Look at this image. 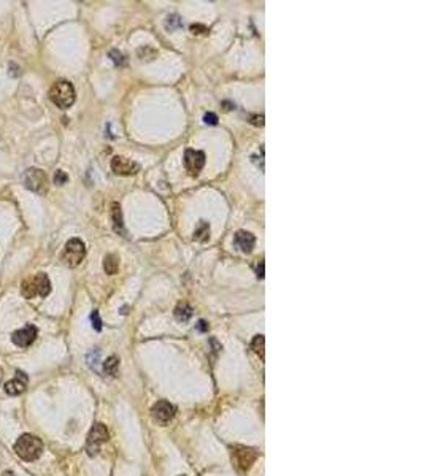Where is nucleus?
Here are the masks:
<instances>
[{
    "label": "nucleus",
    "instance_id": "nucleus-1",
    "mask_svg": "<svg viewBox=\"0 0 424 476\" xmlns=\"http://www.w3.org/2000/svg\"><path fill=\"white\" fill-rule=\"evenodd\" d=\"M13 449L22 460L32 462V460H37L42 455L43 443H42L40 438H37L32 434H24L16 440Z\"/></svg>",
    "mask_w": 424,
    "mask_h": 476
},
{
    "label": "nucleus",
    "instance_id": "nucleus-2",
    "mask_svg": "<svg viewBox=\"0 0 424 476\" xmlns=\"http://www.w3.org/2000/svg\"><path fill=\"white\" fill-rule=\"evenodd\" d=\"M75 97H77V94H75L72 83H68L65 80L56 81L51 86V89H49V99H51V102L56 106L62 108V110L72 106Z\"/></svg>",
    "mask_w": 424,
    "mask_h": 476
},
{
    "label": "nucleus",
    "instance_id": "nucleus-3",
    "mask_svg": "<svg viewBox=\"0 0 424 476\" xmlns=\"http://www.w3.org/2000/svg\"><path fill=\"white\" fill-rule=\"evenodd\" d=\"M51 292V281L46 273H37L35 276L24 279L21 284V294L26 298H32L35 295L46 297Z\"/></svg>",
    "mask_w": 424,
    "mask_h": 476
},
{
    "label": "nucleus",
    "instance_id": "nucleus-4",
    "mask_svg": "<svg viewBox=\"0 0 424 476\" xmlns=\"http://www.w3.org/2000/svg\"><path fill=\"white\" fill-rule=\"evenodd\" d=\"M86 256V246L80 238H70L65 243L64 251H62L61 260L62 264H65L67 267H78L81 264V260Z\"/></svg>",
    "mask_w": 424,
    "mask_h": 476
},
{
    "label": "nucleus",
    "instance_id": "nucleus-5",
    "mask_svg": "<svg viewBox=\"0 0 424 476\" xmlns=\"http://www.w3.org/2000/svg\"><path fill=\"white\" fill-rule=\"evenodd\" d=\"M257 459V451L246 446H233L232 448V463L237 472L246 473L253 467Z\"/></svg>",
    "mask_w": 424,
    "mask_h": 476
},
{
    "label": "nucleus",
    "instance_id": "nucleus-6",
    "mask_svg": "<svg viewBox=\"0 0 424 476\" xmlns=\"http://www.w3.org/2000/svg\"><path fill=\"white\" fill-rule=\"evenodd\" d=\"M108 430L104 424H94V427L91 429V432L87 434V441H86V451L89 455H96L100 449V444L108 441Z\"/></svg>",
    "mask_w": 424,
    "mask_h": 476
},
{
    "label": "nucleus",
    "instance_id": "nucleus-7",
    "mask_svg": "<svg viewBox=\"0 0 424 476\" xmlns=\"http://www.w3.org/2000/svg\"><path fill=\"white\" fill-rule=\"evenodd\" d=\"M24 184L27 189L37 194H46L48 190V178L45 171L40 168H29L24 173Z\"/></svg>",
    "mask_w": 424,
    "mask_h": 476
},
{
    "label": "nucleus",
    "instance_id": "nucleus-8",
    "mask_svg": "<svg viewBox=\"0 0 424 476\" xmlns=\"http://www.w3.org/2000/svg\"><path fill=\"white\" fill-rule=\"evenodd\" d=\"M205 165V154L197 149H186L185 152V167L191 176H197Z\"/></svg>",
    "mask_w": 424,
    "mask_h": 476
},
{
    "label": "nucleus",
    "instance_id": "nucleus-9",
    "mask_svg": "<svg viewBox=\"0 0 424 476\" xmlns=\"http://www.w3.org/2000/svg\"><path fill=\"white\" fill-rule=\"evenodd\" d=\"M37 335H39V329H37L34 324H27L26 327H22L20 330H16V332H13V335H11V341H13L16 346L26 348V346H30L35 341Z\"/></svg>",
    "mask_w": 424,
    "mask_h": 476
},
{
    "label": "nucleus",
    "instance_id": "nucleus-10",
    "mask_svg": "<svg viewBox=\"0 0 424 476\" xmlns=\"http://www.w3.org/2000/svg\"><path fill=\"white\" fill-rule=\"evenodd\" d=\"M138 165L135 162H132L130 159L124 157V156H115L111 159V170L115 171L116 175H121V176H129V175H134L138 171Z\"/></svg>",
    "mask_w": 424,
    "mask_h": 476
},
{
    "label": "nucleus",
    "instance_id": "nucleus-11",
    "mask_svg": "<svg viewBox=\"0 0 424 476\" xmlns=\"http://www.w3.org/2000/svg\"><path fill=\"white\" fill-rule=\"evenodd\" d=\"M175 411H176L175 406L170 402H167V400H159V402L153 406V410H151L153 417L161 424H167L172 421L175 416Z\"/></svg>",
    "mask_w": 424,
    "mask_h": 476
},
{
    "label": "nucleus",
    "instance_id": "nucleus-12",
    "mask_svg": "<svg viewBox=\"0 0 424 476\" xmlns=\"http://www.w3.org/2000/svg\"><path fill=\"white\" fill-rule=\"evenodd\" d=\"M27 374L22 373L21 370H16V378L8 381V383H5V392L8 393L11 397H16V395H21V393L26 391L27 387Z\"/></svg>",
    "mask_w": 424,
    "mask_h": 476
},
{
    "label": "nucleus",
    "instance_id": "nucleus-13",
    "mask_svg": "<svg viewBox=\"0 0 424 476\" xmlns=\"http://www.w3.org/2000/svg\"><path fill=\"white\" fill-rule=\"evenodd\" d=\"M233 243H235V246L238 248L240 251H243V252L248 254V252L253 251V248H254L256 238H254V235L250 233V232L238 230L235 235H233Z\"/></svg>",
    "mask_w": 424,
    "mask_h": 476
},
{
    "label": "nucleus",
    "instance_id": "nucleus-14",
    "mask_svg": "<svg viewBox=\"0 0 424 476\" xmlns=\"http://www.w3.org/2000/svg\"><path fill=\"white\" fill-rule=\"evenodd\" d=\"M111 219H113V227L119 233H124V222H123V211L119 203H111Z\"/></svg>",
    "mask_w": 424,
    "mask_h": 476
},
{
    "label": "nucleus",
    "instance_id": "nucleus-15",
    "mask_svg": "<svg viewBox=\"0 0 424 476\" xmlns=\"http://www.w3.org/2000/svg\"><path fill=\"white\" fill-rule=\"evenodd\" d=\"M208 238H210V226H208V222L200 221L199 227L195 228V232H194V240L200 241V243H205Z\"/></svg>",
    "mask_w": 424,
    "mask_h": 476
},
{
    "label": "nucleus",
    "instance_id": "nucleus-16",
    "mask_svg": "<svg viewBox=\"0 0 424 476\" xmlns=\"http://www.w3.org/2000/svg\"><path fill=\"white\" fill-rule=\"evenodd\" d=\"M175 316H176V319H178V321L186 322L192 317V308L189 307L188 303H180L178 307L175 308Z\"/></svg>",
    "mask_w": 424,
    "mask_h": 476
},
{
    "label": "nucleus",
    "instance_id": "nucleus-17",
    "mask_svg": "<svg viewBox=\"0 0 424 476\" xmlns=\"http://www.w3.org/2000/svg\"><path fill=\"white\" fill-rule=\"evenodd\" d=\"M119 269V259L115 256V254H108V256H105L104 259V270L108 273V275H115Z\"/></svg>",
    "mask_w": 424,
    "mask_h": 476
},
{
    "label": "nucleus",
    "instance_id": "nucleus-18",
    "mask_svg": "<svg viewBox=\"0 0 424 476\" xmlns=\"http://www.w3.org/2000/svg\"><path fill=\"white\" fill-rule=\"evenodd\" d=\"M118 368H119V359L116 355H110V357L104 362V370L106 374H110V376H116Z\"/></svg>",
    "mask_w": 424,
    "mask_h": 476
},
{
    "label": "nucleus",
    "instance_id": "nucleus-19",
    "mask_svg": "<svg viewBox=\"0 0 424 476\" xmlns=\"http://www.w3.org/2000/svg\"><path fill=\"white\" fill-rule=\"evenodd\" d=\"M264 343H265L264 335H256L254 338H253V341H251L253 351L261 355V359H264Z\"/></svg>",
    "mask_w": 424,
    "mask_h": 476
},
{
    "label": "nucleus",
    "instance_id": "nucleus-20",
    "mask_svg": "<svg viewBox=\"0 0 424 476\" xmlns=\"http://www.w3.org/2000/svg\"><path fill=\"white\" fill-rule=\"evenodd\" d=\"M91 322H92V327L96 329L97 332H100V330H102V319H100L97 310H94L92 313H91Z\"/></svg>",
    "mask_w": 424,
    "mask_h": 476
},
{
    "label": "nucleus",
    "instance_id": "nucleus-21",
    "mask_svg": "<svg viewBox=\"0 0 424 476\" xmlns=\"http://www.w3.org/2000/svg\"><path fill=\"white\" fill-rule=\"evenodd\" d=\"M167 27L170 30H173L176 27H181V19L176 16V15H172V16H169L167 18Z\"/></svg>",
    "mask_w": 424,
    "mask_h": 476
},
{
    "label": "nucleus",
    "instance_id": "nucleus-22",
    "mask_svg": "<svg viewBox=\"0 0 424 476\" xmlns=\"http://www.w3.org/2000/svg\"><path fill=\"white\" fill-rule=\"evenodd\" d=\"M110 57H111V61L116 63V65H123V63L126 62L124 56H123L121 53H119L118 49H111V51H110Z\"/></svg>",
    "mask_w": 424,
    "mask_h": 476
},
{
    "label": "nucleus",
    "instance_id": "nucleus-23",
    "mask_svg": "<svg viewBox=\"0 0 424 476\" xmlns=\"http://www.w3.org/2000/svg\"><path fill=\"white\" fill-rule=\"evenodd\" d=\"M67 181H68V176H67L65 171L58 170V171H56V173H54V183L58 184V186H62V184L67 183Z\"/></svg>",
    "mask_w": 424,
    "mask_h": 476
},
{
    "label": "nucleus",
    "instance_id": "nucleus-24",
    "mask_svg": "<svg viewBox=\"0 0 424 476\" xmlns=\"http://www.w3.org/2000/svg\"><path fill=\"white\" fill-rule=\"evenodd\" d=\"M191 32H192L194 35H200V34H205V32H208V29L205 27V25L192 24V25H191Z\"/></svg>",
    "mask_w": 424,
    "mask_h": 476
},
{
    "label": "nucleus",
    "instance_id": "nucleus-25",
    "mask_svg": "<svg viewBox=\"0 0 424 476\" xmlns=\"http://www.w3.org/2000/svg\"><path fill=\"white\" fill-rule=\"evenodd\" d=\"M204 121L207 124H210V125H216L218 124V116L214 113H207L205 116H204Z\"/></svg>",
    "mask_w": 424,
    "mask_h": 476
},
{
    "label": "nucleus",
    "instance_id": "nucleus-26",
    "mask_svg": "<svg viewBox=\"0 0 424 476\" xmlns=\"http://www.w3.org/2000/svg\"><path fill=\"white\" fill-rule=\"evenodd\" d=\"M251 123L254 124V125H264V116L261 114V116H251Z\"/></svg>",
    "mask_w": 424,
    "mask_h": 476
},
{
    "label": "nucleus",
    "instance_id": "nucleus-27",
    "mask_svg": "<svg viewBox=\"0 0 424 476\" xmlns=\"http://www.w3.org/2000/svg\"><path fill=\"white\" fill-rule=\"evenodd\" d=\"M256 276L257 278H264V260H261V262L257 264V269H256Z\"/></svg>",
    "mask_w": 424,
    "mask_h": 476
},
{
    "label": "nucleus",
    "instance_id": "nucleus-28",
    "mask_svg": "<svg viewBox=\"0 0 424 476\" xmlns=\"http://www.w3.org/2000/svg\"><path fill=\"white\" fill-rule=\"evenodd\" d=\"M197 330H200V332H207V330H208V322H205V321H199V322H197Z\"/></svg>",
    "mask_w": 424,
    "mask_h": 476
},
{
    "label": "nucleus",
    "instance_id": "nucleus-29",
    "mask_svg": "<svg viewBox=\"0 0 424 476\" xmlns=\"http://www.w3.org/2000/svg\"><path fill=\"white\" fill-rule=\"evenodd\" d=\"M3 476H15V475L11 473V472H5V473H3Z\"/></svg>",
    "mask_w": 424,
    "mask_h": 476
},
{
    "label": "nucleus",
    "instance_id": "nucleus-30",
    "mask_svg": "<svg viewBox=\"0 0 424 476\" xmlns=\"http://www.w3.org/2000/svg\"><path fill=\"white\" fill-rule=\"evenodd\" d=\"M2 376H3V370L0 368V381H2Z\"/></svg>",
    "mask_w": 424,
    "mask_h": 476
}]
</instances>
